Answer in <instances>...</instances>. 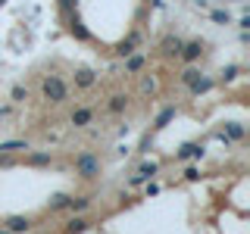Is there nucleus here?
<instances>
[{"label": "nucleus", "mask_w": 250, "mask_h": 234, "mask_svg": "<svg viewBox=\"0 0 250 234\" xmlns=\"http://www.w3.org/2000/svg\"><path fill=\"white\" fill-rule=\"evenodd\" d=\"M82 231H88V222H84V218H72L69 228H66V234H82Z\"/></svg>", "instance_id": "5"}, {"label": "nucleus", "mask_w": 250, "mask_h": 234, "mask_svg": "<svg viewBox=\"0 0 250 234\" xmlns=\"http://www.w3.org/2000/svg\"><path fill=\"white\" fill-rule=\"evenodd\" d=\"M75 81L82 84V88H91V84H94V72H91V69H82V72H78V78H75Z\"/></svg>", "instance_id": "7"}, {"label": "nucleus", "mask_w": 250, "mask_h": 234, "mask_svg": "<svg viewBox=\"0 0 250 234\" xmlns=\"http://www.w3.org/2000/svg\"><path fill=\"white\" fill-rule=\"evenodd\" d=\"M178 156H182V159H188V156H203V147H197V144H185Z\"/></svg>", "instance_id": "6"}, {"label": "nucleus", "mask_w": 250, "mask_h": 234, "mask_svg": "<svg viewBox=\"0 0 250 234\" xmlns=\"http://www.w3.org/2000/svg\"><path fill=\"white\" fill-rule=\"evenodd\" d=\"M182 57H185V59H197V57H200V44H188V47H182Z\"/></svg>", "instance_id": "8"}, {"label": "nucleus", "mask_w": 250, "mask_h": 234, "mask_svg": "<svg viewBox=\"0 0 250 234\" xmlns=\"http://www.w3.org/2000/svg\"><path fill=\"white\" fill-rule=\"evenodd\" d=\"M109 109H113V113H122V109H125V97H113V103H109Z\"/></svg>", "instance_id": "11"}, {"label": "nucleus", "mask_w": 250, "mask_h": 234, "mask_svg": "<svg viewBox=\"0 0 250 234\" xmlns=\"http://www.w3.org/2000/svg\"><path fill=\"white\" fill-rule=\"evenodd\" d=\"M44 97L53 100V103H62V100H66V84H62V78H57V75L47 78L44 81Z\"/></svg>", "instance_id": "2"}, {"label": "nucleus", "mask_w": 250, "mask_h": 234, "mask_svg": "<svg viewBox=\"0 0 250 234\" xmlns=\"http://www.w3.org/2000/svg\"><path fill=\"white\" fill-rule=\"evenodd\" d=\"M75 172L82 178H94V175H100V159L97 156H91V153H82L75 159Z\"/></svg>", "instance_id": "1"}, {"label": "nucleus", "mask_w": 250, "mask_h": 234, "mask_svg": "<svg viewBox=\"0 0 250 234\" xmlns=\"http://www.w3.org/2000/svg\"><path fill=\"white\" fill-rule=\"evenodd\" d=\"M13 100H25V88H13Z\"/></svg>", "instance_id": "13"}, {"label": "nucleus", "mask_w": 250, "mask_h": 234, "mask_svg": "<svg viewBox=\"0 0 250 234\" xmlns=\"http://www.w3.org/2000/svg\"><path fill=\"white\" fill-rule=\"evenodd\" d=\"M62 206H69V194H57L50 200V209H62Z\"/></svg>", "instance_id": "9"}, {"label": "nucleus", "mask_w": 250, "mask_h": 234, "mask_svg": "<svg viewBox=\"0 0 250 234\" xmlns=\"http://www.w3.org/2000/svg\"><path fill=\"white\" fill-rule=\"evenodd\" d=\"M91 119H94L91 109H75V113H72V125H75V128H84V125H91Z\"/></svg>", "instance_id": "4"}, {"label": "nucleus", "mask_w": 250, "mask_h": 234, "mask_svg": "<svg viewBox=\"0 0 250 234\" xmlns=\"http://www.w3.org/2000/svg\"><path fill=\"white\" fill-rule=\"evenodd\" d=\"M229 135H231V137H244V128H241L238 122H231V125H229Z\"/></svg>", "instance_id": "12"}, {"label": "nucleus", "mask_w": 250, "mask_h": 234, "mask_svg": "<svg viewBox=\"0 0 250 234\" xmlns=\"http://www.w3.org/2000/svg\"><path fill=\"white\" fill-rule=\"evenodd\" d=\"M172 116H175V109H163V113H160V119H156V128H163V125H166V122L172 119Z\"/></svg>", "instance_id": "10"}, {"label": "nucleus", "mask_w": 250, "mask_h": 234, "mask_svg": "<svg viewBox=\"0 0 250 234\" xmlns=\"http://www.w3.org/2000/svg\"><path fill=\"white\" fill-rule=\"evenodd\" d=\"M28 228H31V222H28V218H22V215L6 218V231H10V234H22V231H28Z\"/></svg>", "instance_id": "3"}]
</instances>
